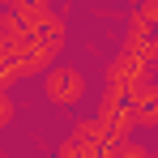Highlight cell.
<instances>
[{"label":"cell","instance_id":"3","mask_svg":"<svg viewBox=\"0 0 158 158\" xmlns=\"http://www.w3.org/2000/svg\"><path fill=\"white\" fill-rule=\"evenodd\" d=\"M94 124L103 128L107 141L128 137V132H132V115H128V107H124V98L107 90V94H103V103H98V111H94Z\"/></svg>","mask_w":158,"mask_h":158},{"label":"cell","instance_id":"2","mask_svg":"<svg viewBox=\"0 0 158 158\" xmlns=\"http://www.w3.org/2000/svg\"><path fill=\"white\" fill-rule=\"evenodd\" d=\"M103 150H107L103 128H98L94 120H81L77 128H73L64 141H60V145H56V154H52V158H103Z\"/></svg>","mask_w":158,"mask_h":158},{"label":"cell","instance_id":"5","mask_svg":"<svg viewBox=\"0 0 158 158\" xmlns=\"http://www.w3.org/2000/svg\"><path fill=\"white\" fill-rule=\"evenodd\" d=\"M103 158H158L150 145H141L137 137H120V141H107Z\"/></svg>","mask_w":158,"mask_h":158},{"label":"cell","instance_id":"1","mask_svg":"<svg viewBox=\"0 0 158 158\" xmlns=\"http://www.w3.org/2000/svg\"><path fill=\"white\" fill-rule=\"evenodd\" d=\"M85 90H90V77L77 64H52L43 73V98L52 107H77L85 98Z\"/></svg>","mask_w":158,"mask_h":158},{"label":"cell","instance_id":"4","mask_svg":"<svg viewBox=\"0 0 158 158\" xmlns=\"http://www.w3.org/2000/svg\"><path fill=\"white\" fill-rule=\"evenodd\" d=\"M132 115V128H158V81H145V85H137L128 98H124Z\"/></svg>","mask_w":158,"mask_h":158},{"label":"cell","instance_id":"6","mask_svg":"<svg viewBox=\"0 0 158 158\" xmlns=\"http://www.w3.org/2000/svg\"><path fill=\"white\" fill-rule=\"evenodd\" d=\"M13 115H17V103L9 98V85H4V90H0V132L13 124Z\"/></svg>","mask_w":158,"mask_h":158}]
</instances>
